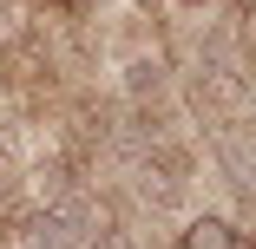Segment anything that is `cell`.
Masks as SVG:
<instances>
[{"label":"cell","instance_id":"7a4b0ae2","mask_svg":"<svg viewBox=\"0 0 256 249\" xmlns=\"http://www.w3.org/2000/svg\"><path fill=\"white\" fill-rule=\"evenodd\" d=\"M184 249H243V230H236V223H224V217H190Z\"/></svg>","mask_w":256,"mask_h":249},{"label":"cell","instance_id":"277c9868","mask_svg":"<svg viewBox=\"0 0 256 249\" xmlns=\"http://www.w3.org/2000/svg\"><path fill=\"white\" fill-rule=\"evenodd\" d=\"M86 249H138V243L118 236V230H98V236H86Z\"/></svg>","mask_w":256,"mask_h":249},{"label":"cell","instance_id":"6da1fadb","mask_svg":"<svg viewBox=\"0 0 256 249\" xmlns=\"http://www.w3.org/2000/svg\"><path fill=\"white\" fill-rule=\"evenodd\" d=\"M14 249H79V236H72V223L53 204H40V210H26L14 223Z\"/></svg>","mask_w":256,"mask_h":249},{"label":"cell","instance_id":"3957f363","mask_svg":"<svg viewBox=\"0 0 256 249\" xmlns=\"http://www.w3.org/2000/svg\"><path fill=\"white\" fill-rule=\"evenodd\" d=\"M125 85H132V92H138V98H144V92H164V66H158V59H138V66H132V79H125Z\"/></svg>","mask_w":256,"mask_h":249},{"label":"cell","instance_id":"5b68a950","mask_svg":"<svg viewBox=\"0 0 256 249\" xmlns=\"http://www.w3.org/2000/svg\"><path fill=\"white\" fill-rule=\"evenodd\" d=\"M53 7H98V0H53Z\"/></svg>","mask_w":256,"mask_h":249}]
</instances>
